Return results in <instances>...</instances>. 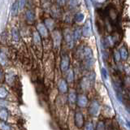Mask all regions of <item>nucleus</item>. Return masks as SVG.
Wrapping results in <instances>:
<instances>
[{
  "mask_svg": "<svg viewBox=\"0 0 130 130\" xmlns=\"http://www.w3.org/2000/svg\"><path fill=\"white\" fill-rule=\"evenodd\" d=\"M83 53H84V56L85 58V60H86V64L89 66H92L94 63V59H93V55L91 48L85 46Z\"/></svg>",
  "mask_w": 130,
  "mask_h": 130,
  "instance_id": "1",
  "label": "nucleus"
},
{
  "mask_svg": "<svg viewBox=\"0 0 130 130\" xmlns=\"http://www.w3.org/2000/svg\"><path fill=\"white\" fill-rule=\"evenodd\" d=\"M84 116L81 111H76L74 115V123L77 128L81 129L84 125Z\"/></svg>",
  "mask_w": 130,
  "mask_h": 130,
  "instance_id": "2",
  "label": "nucleus"
},
{
  "mask_svg": "<svg viewBox=\"0 0 130 130\" xmlns=\"http://www.w3.org/2000/svg\"><path fill=\"white\" fill-rule=\"evenodd\" d=\"M98 111H99V103L96 100L92 101V103H91L89 107L90 114L92 115H97L98 114Z\"/></svg>",
  "mask_w": 130,
  "mask_h": 130,
  "instance_id": "3",
  "label": "nucleus"
},
{
  "mask_svg": "<svg viewBox=\"0 0 130 130\" xmlns=\"http://www.w3.org/2000/svg\"><path fill=\"white\" fill-rule=\"evenodd\" d=\"M69 63H70V60L68 55H63L61 59V63H60V68L63 72H66L68 69Z\"/></svg>",
  "mask_w": 130,
  "mask_h": 130,
  "instance_id": "4",
  "label": "nucleus"
},
{
  "mask_svg": "<svg viewBox=\"0 0 130 130\" xmlns=\"http://www.w3.org/2000/svg\"><path fill=\"white\" fill-rule=\"evenodd\" d=\"M76 103L78 104V106L80 107H86L87 103H88V99L87 97L84 94H80L77 96V100Z\"/></svg>",
  "mask_w": 130,
  "mask_h": 130,
  "instance_id": "5",
  "label": "nucleus"
},
{
  "mask_svg": "<svg viewBox=\"0 0 130 130\" xmlns=\"http://www.w3.org/2000/svg\"><path fill=\"white\" fill-rule=\"evenodd\" d=\"M59 90L61 93H64L68 91V84L67 81L65 80H60V81L59 82Z\"/></svg>",
  "mask_w": 130,
  "mask_h": 130,
  "instance_id": "6",
  "label": "nucleus"
},
{
  "mask_svg": "<svg viewBox=\"0 0 130 130\" xmlns=\"http://www.w3.org/2000/svg\"><path fill=\"white\" fill-rule=\"evenodd\" d=\"M37 29H38V31H39V34H41V36H43V37H46V36H47L48 34L47 29H46V27L44 25V24H38Z\"/></svg>",
  "mask_w": 130,
  "mask_h": 130,
  "instance_id": "7",
  "label": "nucleus"
},
{
  "mask_svg": "<svg viewBox=\"0 0 130 130\" xmlns=\"http://www.w3.org/2000/svg\"><path fill=\"white\" fill-rule=\"evenodd\" d=\"M8 117V112L6 108L4 107H0V120L2 121H5L7 120Z\"/></svg>",
  "mask_w": 130,
  "mask_h": 130,
  "instance_id": "8",
  "label": "nucleus"
},
{
  "mask_svg": "<svg viewBox=\"0 0 130 130\" xmlns=\"http://www.w3.org/2000/svg\"><path fill=\"white\" fill-rule=\"evenodd\" d=\"M65 38H66V42H67L68 47L72 48L73 46V39H74L73 35H72L71 34L68 33L65 36Z\"/></svg>",
  "mask_w": 130,
  "mask_h": 130,
  "instance_id": "9",
  "label": "nucleus"
},
{
  "mask_svg": "<svg viewBox=\"0 0 130 130\" xmlns=\"http://www.w3.org/2000/svg\"><path fill=\"white\" fill-rule=\"evenodd\" d=\"M90 33H91V29H90V26L89 24H85L84 27H83V29H82V34L85 36V37H89L90 35Z\"/></svg>",
  "mask_w": 130,
  "mask_h": 130,
  "instance_id": "10",
  "label": "nucleus"
},
{
  "mask_svg": "<svg viewBox=\"0 0 130 130\" xmlns=\"http://www.w3.org/2000/svg\"><path fill=\"white\" fill-rule=\"evenodd\" d=\"M119 51H120L121 59H124V60L127 59V58H128V56H129V53H128V51H127V49L124 47V46H122V47L119 50Z\"/></svg>",
  "mask_w": 130,
  "mask_h": 130,
  "instance_id": "11",
  "label": "nucleus"
},
{
  "mask_svg": "<svg viewBox=\"0 0 130 130\" xmlns=\"http://www.w3.org/2000/svg\"><path fill=\"white\" fill-rule=\"evenodd\" d=\"M81 34H82V30L80 29V28H76V29L74 30L73 32V37L74 39L76 41L79 40L80 38L81 37Z\"/></svg>",
  "mask_w": 130,
  "mask_h": 130,
  "instance_id": "12",
  "label": "nucleus"
},
{
  "mask_svg": "<svg viewBox=\"0 0 130 130\" xmlns=\"http://www.w3.org/2000/svg\"><path fill=\"white\" fill-rule=\"evenodd\" d=\"M68 100L69 102L73 104V103H75L76 100H77V96L76 94L75 93V92L74 91H72V92L69 93V94H68Z\"/></svg>",
  "mask_w": 130,
  "mask_h": 130,
  "instance_id": "13",
  "label": "nucleus"
},
{
  "mask_svg": "<svg viewBox=\"0 0 130 130\" xmlns=\"http://www.w3.org/2000/svg\"><path fill=\"white\" fill-rule=\"evenodd\" d=\"M90 79L89 78H86V77H85V78H83L81 80V87L83 89H87L88 87H89L90 85Z\"/></svg>",
  "mask_w": 130,
  "mask_h": 130,
  "instance_id": "14",
  "label": "nucleus"
},
{
  "mask_svg": "<svg viewBox=\"0 0 130 130\" xmlns=\"http://www.w3.org/2000/svg\"><path fill=\"white\" fill-rule=\"evenodd\" d=\"M12 34L13 39L15 40L16 41H19V40H20V34H19L18 30L16 29H12Z\"/></svg>",
  "mask_w": 130,
  "mask_h": 130,
  "instance_id": "15",
  "label": "nucleus"
},
{
  "mask_svg": "<svg viewBox=\"0 0 130 130\" xmlns=\"http://www.w3.org/2000/svg\"><path fill=\"white\" fill-rule=\"evenodd\" d=\"M8 94L7 90L3 87H0V99H5Z\"/></svg>",
  "mask_w": 130,
  "mask_h": 130,
  "instance_id": "16",
  "label": "nucleus"
},
{
  "mask_svg": "<svg viewBox=\"0 0 130 130\" xmlns=\"http://www.w3.org/2000/svg\"><path fill=\"white\" fill-rule=\"evenodd\" d=\"M34 17H35V16H34V12H33L32 10H28L26 12V18H27V20H29V21H33L34 20Z\"/></svg>",
  "mask_w": 130,
  "mask_h": 130,
  "instance_id": "17",
  "label": "nucleus"
},
{
  "mask_svg": "<svg viewBox=\"0 0 130 130\" xmlns=\"http://www.w3.org/2000/svg\"><path fill=\"white\" fill-rule=\"evenodd\" d=\"M67 81L69 82H73L74 81V73L73 70H69L67 73Z\"/></svg>",
  "mask_w": 130,
  "mask_h": 130,
  "instance_id": "18",
  "label": "nucleus"
},
{
  "mask_svg": "<svg viewBox=\"0 0 130 130\" xmlns=\"http://www.w3.org/2000/svg\"><path fill=\"white\" fill-rule=\"evenodd\" d=\"M0 130H11V127L4 121H0Z\"/></svg>",
  "mask_w": 130,
  "mask_h": 130,
  "instance_id": "19",
  "label": "nucleus"
},
{
  "mask_svg": "<svg viewBox=\"0 0 130 130\" xmlns=\"http://www.w3.org/2000/svg\"><path fill=\"white\" fill-rule=\"evenodd\" d=\"M19 10V2L16 1L13 3L12 7V15H16L17 11Z\"/></svg>",
  "mask_w": 130,
  "mask_h": 130,
  "instance_id": "20",
  "label": "nucleus"
},
{
  "mask_svg": "<svg viewBox=\"0 0 130 130\" xmlns=\"http://www.w3.org/2000/svg\"><path fill=\"white\" fill-rule=\"evenodd\" d=\"M84 18H85V16L83 15L82 13H77L76 15L75 16V20L76 22H81L83 21V20H84Z\"/></svg>",
  "mask_w": 130,
  "mask_h": 130,
  "instance_id": "21",
  "label": "nucleus"
},
{
  "mask_svg": "<svg viewBox=\"0 0 130 130\" xmlns=\"http://www.w3.org/2000/svg\"><path fill=\"white\" fill-rule=\"evenodd\" d=\"M101 73H102V76H103V78L104 81H107V79H108V74H107V71L106 70V68H103L101 69Z\"/></svg>",
  "mask_w": 130,
  "mask_h": 130,
  "instance_id": "22",
  "label": "nucleus"
},
{
  "mask_svg": "<svg viewBox=\"0 0 130 130\" xmlns=\"http://www.w3.org/2000/svg\"><path fill=\"white\" fill-rule=\"evenodd\" d=\"M85 130H94V128H93V125L92 123L88 122L85 124Z\"/></svg>",
  "mask_w": 130,
  "mask_h": 130,
  "instance_id": "23",
  "label": "nucleus"
},
{
  "mask_svg": "<svg viewBox=\"0 0 130 130\" xmlns=\"http://www.w3.org/2000/svg\"><path fill=\"white\" fill-rule=\"evenodd\" d=\"M120 58H121V56H120V51H115L114 52V59H115V60L116 62L120 61Z\"/></svg>",
  "mask_w": 130,
  "mask_h": 130,
  "instance_id": "24",
  "label": "nucleus"
},
{
  "mask_svg": "<svg viewBox=\"0 0 130 130\" xmlns=\"http://www.w3.org/2000/svg\"><path fill=\"white\" fill-rule=\"evenodd\" d=\"M96 130H105V124L103 121H99Z\"/></svg>",
  "mask_w": 130,
  "mask_h": 130,
  "instance_id": "25",
  "label": "nucleus"
},
{
  "mask_svg": "<svg viewBox=\"0 0 130 130\" xmlns=\"http://www.w3.org/2000/svg\"><path fill=\"white\" fill-rule=\"evenodd\" d=\"M19 10H22L25 5L26 0H19Z\"/></svg>",
  "mask_w": 130,
  "mask_h": 130,
  "instance_id": "26",
  "label": "nucleus"
},
{
  "mask_svg": "<svg viewBox=\"0 0 130 130\" xmlns=\"http://www.w3.org/2000/svg\"><path fill=\"white\" fill-rule=\"evenodd\" d=\"M69 5L71 7H76L77 6V0H69Z\"/></svg>",
  "mask_w": 130,
  "mask_h": 130,
  "instance_id": "27",
  "label": "nucleus"
},
{
  "mask_svg": "<svg viewBox=\"0 0 130 130\" xmlns=\"http://www.w3.org/2000/svg\"><path fill=\"white\" fill-rule=\"evenodd\" d=\"M57 2H58V4L60 5V6H63V5L65 4L66 0H57Z\"/></svg>",
  "mask_w": 130,
  "mask_h": 130,
  "instance_id": "28",
  "label": "nucleus"
},
{
  "mask_svg": "<svg viewBox=\"0 0 130 130\" xmlns=\"http://www.w3.org/2000/svg\"><path fill=\"white\" fill-rule=\"evenodd\" d=\"M126 123H127V125H128V127H129V128H130V121L129 120H127Z\"/></svg>",
  "mask_w": 130,
  "mask_h": 130,
  "instance_id": "29",
  "label": "nucleus"
},
{
  "mask_svg": "<svg viewBox=\"0 0 130 130\" xmlns=\"http://www.w3.org/2000/svg\"><path fill=\"white\" fill-rule=\"evenodd\" d=\"M1 77H2V73H1V72H0V79H1Z\"/></svg>",
  "mask_w": 130,
  "mask_h": 130,
  "instance_id": "30",
  "label": "nucleus"
}]
</instances>
